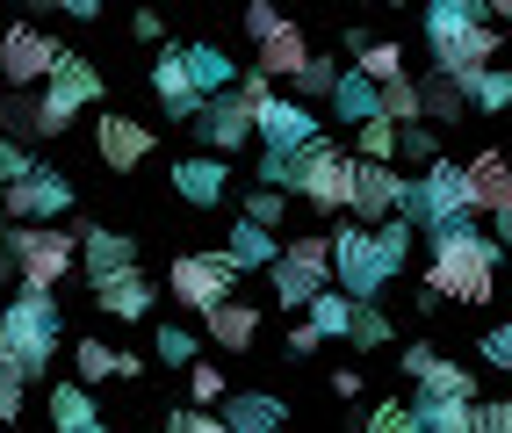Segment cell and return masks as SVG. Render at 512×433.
<instances>
[{
  "label": "cell",
  "mask_w": 512,
  "mask_h": 433,
  "mask_svg": "<svg viewBox=\"0 0 512 433\" xmlns=\"http://www.w3.org/2000/svg\"><path fill=\"white\" fill-rule=\"evenodd\" d=\"M426 51H433V73L469 94L498 65L505 37H498V22H491L484 0H433V8H426Z\"/></svg>",
  "instance_id": "obj_1"
},
{
  "label": "cell",
  "mask_w": 512,
  "mask_h": 433,
  "mask_svg": "<svg viewBox=\"0 0 512 433\" xmlns=\"http://www.w3.org/2000/svg\"><path fill=\"white\" fill-rule=\"evenodd\" d=\"M433 260H426V289L440 296V304H491L498 296V239H484V231H440V239H426Z\"/></svg>",
  "instance_id": "obj_2"
},
{
  "label": "cell",
  "mask_w": 512,
  "mask_h": 433,
  "mask_svg": "<svg viewBox=\"0 0 512 433\" xmlns=\"http://www.w3.org/2000/svg\"><path fill=\"white\" fill-rule=\"evenodd\" d=\"M58 332H65V311L58 296H37V289H15L8 304H0V354L15 361V369L37 383L58 354Z\"/></svg>",
  "instance_id": "obj_3"
},
{
  "label": "cell",
  "mask_w": 512,
  "mask_h": 433,
  "mask_svg": "<svg viewBox=\"0 0 512 433\" xmlns=\"http://www.w3.org/2000/svg\"><path fill=\"white\" fill-rule=\"evenodd\" d=\"M397 217H404V224H419L426 239H440V231H469V217H476L469 166H455V159L426 166V174L412 181V195H404V210H397Z\"/></svg>",
  "instance_id": "obj_4"
},
{
  "label": "cell",
  "mask_w": 512,
  "mask_h": 433,
  "mask_svg": "<svg viewBox=\"0 0 512 433\" xmlns=\"http://www.w3.org/2000/svg\"><path fill=\"white\" fill-rule=\"evenodd\" d=\"M267 289H275L282 311H311L332 282V231H296V239L282 246V260L267 268Z\"/></svg>",
  "instance_id": "obj_5"
},
{
  "label": "cell",
  "mask_w": 512,
  "mask_h": 433,
  "mask_svg": "<svg viewBox=\"0 0 512 433\" xmlns=\"http://www.w3.org/2000/svg\"><path fill=\"white\" fill-rule=\"evenodd\" d=\"M8 253H15L22 289L58 296V282L80 268V231H58V224H15V231H8Z\"/></svg>",
  "instance_id": "obj_6"
},
{
  "label": "cell",
  "mask_w": 512,
  "mask_h": 433,
  "mask_svg": "<svg viewBox=\"0 0 512 433\" xmlns=\"http://www.w3.org/2000/svg\"><path fill=\"white\" fill-rule=\"evenodd\" d=\"M332 275L354 304H375V296L397 282V260L383 253V231L375 224H339L332 231Z\"/></svg>",
  "instance_id": "obj_7"
},
{
  "label": "cell",
  "mask_w": 512,
  "mask_h": 433,
  "mask_svg": "<svg viewBox=\"0 0 512 433\" xmlns=\"http://www.w3.org/2000/svg\"><path fill=\"white\" fill-rule=\"evenodd\" d=\"M73 58L51 29H37V22H8L0 29V87L8 94H29V87H51V73Z\"/></svg>",
  "instance_id": "obj_8"
},
{
  "label": "cell",
  "mask_w": 512,
  "mask_h": 433,
  "mask_svg": "<svg viewBox=\"0 0 512 433\" xmlns=\"http://www.w3.org/2000/svg\"><path fill=\"white\" fill-rule=\"evenodd\" d=\"M238 282H246V275H238V260H231L224 246H217V253H181L174 268H166V296L188 304V311H202V318L224 311Z\"/></svg>",
  "instance_id": "obj_9"
},
{
  "label": "cell",
  "mask_w": 512,
  "mask_h": 433,
  "mask_svg": "<svg viewBox=\"0 0 512 433\" xmlns=\"http://www.w3.org/2000/svg\"><path fill=\"white\" fill-rule=\"evenodd\" d=\"M296 195H303L311 210H325V217H354V152H339L332 138L303 145V181H296Z\"/></svg>",
  "instance_id": "obj_10"
},
{
  "label": "cell",
  "mask_w": 512,
  "mask_h": 433,
  "mask_svg": "<svg viewBox=\"0 0 512 433\" xmlns=\"http://www.w3.org/2000/svg\"><path fill=\"white\" fill-rule=\"evenodd\" d=\"M94 102H101V73L73 51V58L51 73V87H44V130H51V138H65V130H73V116L94 109Z\"/></svg>",
  "instance_id": "obj_11"
},
{
  "label": "cell",
  "mask_w": 512,
  "mask_h": 433,
  "mask_svg": "<svg viewBox=\"0 0 512 433\" xmlns=\"http://www.w3.org/2000/svg\"><path fill=\"white\" fill-rule=\"evenodd\" d=\"M0 203H8V217H15V224H65V217L80 210V195H73V181H65V174H51V166H44L37 181L0 188Z\"/></svg>",
  "instance_id": "obj_12"
},
{
  "label": "cell",
  "mask_w": 512,
  "mask_h": 433,
  "mask_svg": "<svg viewBox=\"0 0 512 433\" xmlns=\"http://www.w3.org/2000/svg\"><path fill=\"white\" fill-rule=\"evenodd\" d=\"M94 152H101V166L109 174H138V166L152 159V130L138 123V116H94Z\"/></svg>",
  "instance_id": "obj_13"
},
{
  "label": "cell",
  "mask_w": 512,
  "mask_h": 433,
  "mask_svg": "<svg viewBox=\"0 0 512 433\" xmlns=\"http://www.w3.org/2000/svg\"><path fill=\"white\" fill-rule=\"evenodd\" d=\"M404 195H412V181H404L397 166L354 159V217H361V224H390V217L404 210Z\"/></svg>",
  "instance_id": "obj_14"
},
{
  "label": "cell",
  "mask_w": 512,
  "mask_h": 433,
  "mask_svg": "<svg viewBox=\"0 0 512 433\" xmlns=\"http://www.w3.org/2000/svg\"><path fill=\"white\" fill-rule=\"evenodd\" d=\"M253 130H260V145H267V152H303V145H318V138H325L318 116L303 109V102H282V94L253 109Z\"/></svg>",
  "instance_id": "obj_15"
},
{
  "label": "cell",
  "mask_w": 512,
  "mask_h": 433,
  "mask_svg": "<svg viewBox=\"0 0 512 433\" xmlns=\"http://www.w3.org/2000/svg\"><path fill=\"white\" fill-rule=\"evenodd\" d=\"M80 268L94 275V289L123 275V268H138V239L130 231H109V224H80Z\"/></svg>",
  "instance_id": "obj_16"
},
{
  "label": "cell",
  "mask_w": 512,
  "mask_h": 433,
  "mask_svg": "<svg viewBox=\"0 0 512 433\" xmlns=\"http://www.w3.org/2000/svg\"><path fill=\"white\" fill-rule=\"evenodd\" d=\"M195 130H202V145H210L217 159H231L238 145H253V138H260V130H253V109L238 102V94H217V102L202 109V123H195Z\"/></svg>",
  "instance_id": "obj_17"
},
{
  "label": "cell",
  "mask_w": 512,
  "mask_h": 433,
  "mask_svg": "<svg viewBox=\"0 0 512 433\" xmlns=\"http://www.w3.org/2000/svg\"><path fill=\"white\" fill-rule=\"evenodd\" d=\"M224 188H231V159L217 152H195V159H174V195L195 210H217L224 203Z\"/></svg>",
  "instance_id": "obj_18"
},
{
  "label": "cell",
  "mask_w": 512,
  "mask_h": 433,
  "mask_svg": "<svg viewBox=\"0 0 512 433\" xmlns=\"http://www.w3.org/2000/svg\"><path fill=\"white\" fill-rule=\"evenodd\" d=\"M152 94L166 102V116H174V123H202V109H210V102L195 94L188 58H181V51H159V58H152Z\"/></svg>",
  "instance_id": "obj_19"
},
{
  "label": "cell",
  "mask_w": 512,
  "mask_h": 433,
  "mask_svg": "<svg viewBox=\"0 0 512 433\" xmlns=\"http://www.w3.org/2000/svg\"><path fill=\"white\" fill-rule=\"evenodd\" d=\"M94 304L109 311L116 325H138V318H152L159 289H152V275H145V268H123V275H109V282L94 289Z\"/></svg>",
  "instance_id": "obj_20"
},
{
  "label": "cell",
  "mask_w": 512,
  "mask_h": 433,
  "mask_svg": "<svg viewBox=\"0 0 512 433\" xmlns=\"http://www.w3.org/2000/svg\"><path fill=\"white\" fill-rule=\"evenodd\" d=\"M202 325H210V347H224V354H253L267 311H260V304H246V296H231V304H224V311H210Z\"/></svg>",
  "instance_id": "obj_21"
},
{
  "label": "cell",
  "mask_w": 512,
  "mask_h": 433,
  "mask_svg": "<svg viewBox=\"0 0 512 433\" xmlns=\"http://www.w3.org/2000/svg\"><path fill=\"white\" fill-rule=\"evenodd\" d=\"M311 58H318V51H311V37H303L296 22H282L275 37H267V44L253 51V73H267V80H296Z\"/></svg>",
  "instance_id": "obj_22"
},
{
  "label": "cell",
  "mask_w": 512,
  "mask_h": 433,
  "mask_svg": "<svg viewBox=\"0 0 512 433\" xmlns=\"http://www.w3.org/2000/svg\"><path fill=\"white\" fill-rule=\"evenodd\" d=\"M469 195H476L484 217H505L512 210V159L505 152H476L469 159Z\"/></svg>",
  "instance_id": "obj_23"
},
{
  "label": "cell",
  "mask_w": 512,
  "mask_h": 433,
  "mask_svg": "<svg viewBox=\"0 0 512 433\" xmlns=\"http://www.w3.org/2000/svg\"><path fill=\"white\" fill-rule=\"evenodd\" d=\"M282 419H289V405H282V397H267V390L224 397V433H282Z\"/></svg>",
  "instance_id": "obj_24"
},
{
  "label": "cell",
  "mask_w": 512,
  "mask_h": 433,
  "mask_svg": "<svg viewBox=\"0 0 512 433\" xmlns=\"http://www.w3.org/2000/svg\"><path fill=\"white\" fill-rule=\"evenodd\" d=\"M51 433H109L94 412V390L73 376V383H51Z\"/></svg>",
  "instance_id": "obj_25"
},
{
  "label": "cell",
  "mask_w": 512,
  "mask_h": 433,
  "mask_svg": "<svg viewBox=\"0 0 512 433\" xmlns=\"http://www.w3.org/2000/svg\"><path fill=\"white\" fill-rule=\"evenodd\" d=\"M412 383H419V397H440V405H484V397H476V376L462 361H448V354H433Z\"/></svg>",
  "instance_id": "obj_26"
},
{
  "label": "cell",
  "mask_w": 512,
  "mask_h": 433,
  "mask_svg": "<svg viewBox=\"0 0 512 433\" xmlns=\"http://www.w3.org/2000/svg\"><path fill=\"white\" fill-rule=\"evenodd\" d=\"M181 58H188V80H195L202 102H217V94H231V87H238V58H224L217 44H188Z\"/></svg>",
  "instance_id": "obj_27"
},
{
  "label": "cell",
  "mask_w": 512,
  "mask_h": 433,
  "mask_svg": "<svg viewBox=\"0 0 512 433\" xmlns=\"http://www.w3.org/2000/svg\"><path fill=\"white\" fill-rule=\"evenodd\" d=\"M224 253L238 260V275H267V268H275V260H282V239H275V231H260V224H246V217H238L231 224V239H224Z\"/></svg>",
  "instance_id": "obj_28"
},
{
  "label": "cell",
  "mask_w": 512,
  "mask_h": 433,
  "mask_svg": "<svg viewBox=\"0 0 512 433\" xmlns=\"http://www.w3.org/2000/svg\"><path fill=\"white\" fill-rule=\"evenodd\" d=\"M332 116H339V123H354V130H361V123H375V116H383V87L361 80L354 65H347V80L332 87Z\"/></svg>",
  "instance_id": "obj_29"
},
{
  "label": "cell",
  "mask_w": 512,
  "mask_h": 433,
  "mask_svg": "<svg viewBox=\"0 0 512 433\" xmlns=\"http://www.w3.org/2000/svg\"><path fill=\"white\" fill-rule=\"evenodd\" d=\"M0 138H8V145L51 138V130H44V94H8V102H0Z\"/></svg>",
  "instance_id": "obj_30"
},
{
  "label": "cell",
  "mask_w": 512,
  "mask_h": 433,
  "mask_svg": "<svg viewBox=\"0 0 512 433\" xmlns=\"http://www.w3.org/2000/svg\"><path fill=\"white\" fill-rule=\"evenodd\" d=\"M383 123H397V130H419V123H426V87H419V73H404V80L383 87Z\"/></svg>",
  "instance_id": "obj_31"
},
{
  "label": "cell",
  "mask_w": 512,
  "mask_h": 433,
  "mask_svg": "<svg viewBox=\"0 0 512 433\" xmlns=\"http://www.w3.org/2000/svg\"><path fill=\"white\" fill-rule=\"evenodd\" d=\"M419 433H476V405H440V397H412Z\"/></svg>",
  "instance_id": "obj_32"
},
{
  "label": "cell",
  "mask_w": 512,
  "mask_h": 433,
  "mask_svg": "<svg viewBox=\"0 0 512 433\" xmlns=\"http://www.w3.org/2000/svg\"><path fill=\"white\" fill-rule=\"evenodd\" d=\"M390 340H397L390 311H383V304H354V332H347V347H361V354H383Z\"/></svg>",
  "instance_id": "obj_33"
},
{
  "label": "cell",
  "mask_w": 512,
  "mask_h": 433,
  "mask_svg": "<svg viewBox=\"0 0 512 433\" xmlns=\"http://www.w3.org/2000/svg\"><path fill=\"white\" fill-rule=\"evenodd\" d=\"M311 325L325 332V340H347V332H354V296L347 289H325L318 304H311Z\"/></svg>",
  "instance_id": "obj_34"
},
{
  "label": "cell",
  "mask_w": 512,
  "mask_h": 433,
  "mask_svg": "<svg viewBox=\"0 0 512 433\" xmlns=\"http://www.w3.org/2000/svg\"><path fill=\"white\" fill-rule=\"evenodd\" d=\"M397 138H404V130L375 116V123H361V130H354V159H368V166H390V159H397Z\"/></svg>",
  "instance_id": "obj_35"
},
{
  "label": "cell",
  "mask_w": 512,
  "mask_h": 433,
  "mask_svg": "<svg viewBox=\"0 0 512 433\" xmlns=\"http://www.w3.org/2000/svg\"><path fill=\"white\" fill-rule=\"evenodd\" d=\"M339 80H347V65H339V58H311L289 87L303 94V102H332V87H339Z\"/></svg>",
  "instance_id": "obj_36"
},
{
  "label": "cell",
  "mask_w": 512,
  "mask_h": 433,
  "mask_svg": "<svg viewBox=\"0 0 512 433\" xmlns=\"http://www.w3.org/2000/svg\"><path fill=\"white\" fill-rule=\"evenodd\" d=\"M354 73H361V80H375V87L404 80V44H368V51L354 58Z\"/></svg>",
  "instance_id": "obj_37"
},
{
  "label": "cell",
  "mask_w": 512,
  "mask_h": 433,
  "mask_svg": "<svg viewBox=\"0 0 512 433\" xmlns=\"http://www.w3.org/2000/svg\"><path fill=\"white\" fill-rule=\"evenodd\" d=\"M419 87H426V123H462L469 94H462L455 80H440V73H433V80H419Z\"/></svg>",
  "instance_id": "obj_38"
},
{
  "label": "cell",
  "mask_w": 512,
  "mask_h": 433,
  "mask_svg": "<svg viewBox=\"0 0 512 433\" xmlns=\"http://www.w3.org/2000/svg\"><path fill=\"white\" fill-rule=\"evenodd\" d=\"M73 369H80L87 390L109 383V376H116V347H109V340H80V347H73Z\"/></svg>",
  "instance_id": "obj_39"
},
{
  "label": "cell",
  "mask_w": 512,
  "mask_h": 433,
  "mask_svg": "<svg viewBox=\"0 0 512 433\" xmlns=\"http://www.w3.org/2000/svg\"><path fill=\"white\" fill-rule=\"evenodd\" d=\"M469 109H484V116H505L512 109V73H505V65H491V73L469 87Z\"/></svg>",
  "instance_id": "obj_40"
},
{
  "label": "cell",
  "mask_w": 512,
  "mask_h": 433,
  "mask_svg": "<svg viewBox=\"0 0 512 433\" xmlns=\"http://www.w3.org/2000/svg\"><path fill=\"white\" fill-rule=\"evenodd\" d=\"M282 217H289V195H282V188H253V195H246V224L282 231Z\"/></svg>",
  "instance_id": "obj_41"
},
{
  "label": "cell",
  "mask_w": 512,
  "mask_h": 433,
  "mask_svg": "<svg viewBox=\"0 0 512 433\" xmlns=\"http://www.w3.org/2000/svg\"><path fill=\"white\" fill-rule=\"evenodd\" d=\"M159 361H166V369H195V361H202V347H195V332H181V325H166L159 332Z\"/></svg>",
  "instance_id": "obj_42"
},
{
  "label": "cell",
  "mask_w": 512,
  "mask_h": 433,
  "mask_svg": "<svg viewBox=\"0 0 512 433\" xmlns=\"http://www.w3.org/2000/svg\"><path fill=\"white\" fill-rule=\"evenodd\" d=\"M22 397H29V376L15 369L8 354H0V426H15V419H22Z\"/></svg>",
  "instance_id": "obj_43"
},
{
  "label": "cell",
  "mask_w": 512,
  "mask_h": 433,
  "mask_svg": "<svg viewBox=\"0 0 512 433\" xmlns=\"http://www.w3.org/2000/svg\"><path fill=\"white\" fill-rule=\"evenodd\" d=\"M37 174H44V166L29 159V145H8V138H0V188H22V181H37Z\"/></svg>",
  "instance_id": "obj_44"
},
{
  "label": "cell",
  "mask_w": 512,
  "mask_h": 433,
  "mask_svg": "<svg viewBox=\"0 0 512 433\" xmlns=\"http://www.w3.org/2000/svg\"><path fill=\"white\" fill-rule=\"evenodd\" d=\"M217 397H224V369H217V361H195V369H188V405L210 412Z\"/></svg>",
  "instance_id": "obj_45"
},
{
  "label": "cell",
  "mask_w": 512,
  "mask_h": 433,
  "mask_svg": "<svg viewBox=\"0 0 512 433\" xmlns=\"http://www.w3.org/2000/svg\"><path fill=\"white\" fill-rule=\"evenodd\" d=\"M361 433H419V412L390 397V405H375V412H368V426H361Z\"/></svg>",
  "instance_id": "obj_46"
},
{
  "label": "cell",
  "mask_w": 512,
  "mask_h": 433,
  "mask_svg": "<svg viewBox=\"0 0 512 433\" xmlns=\"http://www.w3.org/2000/svg\"><path fill=\"white\" fill-rule=\"evenodd\" d=\"M397 152H404V159H419V166H440V130H433V123L404 130V138H397Z\"/></svg>",
  "instance_id": "obj_47"
},
{
  "label": "cell",
  "mask_w": 512,
  "mask_h": 433,
  "mask_svg": "<svg viewBox=\"0 0 512 433\" xmlns=\"http://www.w3.org/2000/svg\"><path fill=\"white\" fill-rule=\"evenodd\" d=\"M166 433H224V412H202V405H181V412H166Z\"/></svg>",
  "instance_id": "obj_48"
},
{
  "label": "cell",
  "mask_w": 512,
  "mask_h": 433,
  "mask_svg": "<svg viewBox=\"0 0 512 433\" xmlns=\"http://www.w3.org/2000/svg\"><path fill=\"white\" fill-rule=\"evenodd\" d=\"M318 347H325V332H318L311 318H303V325H289V340H282V354H289V361H311Z\"/></svg>",
  "instance_id": "obj_49"
},
{
  "label": "cell",
  "mask_w": 512,
  "mask_h": 433,
  "mask_svg": "<svg viewBox=\"0 0 512 433\" xmlns=\"http://www.w3.org/2000/svg\"><path fill=\"white\" fill-rule=\"evenodd\" d=\"M275 29H282V15L267 8V0H253V8H246V37H253V51H260L267 37H275Z\"/></svg>",
  "instance_id": "obj_50"
},
{
  "label": "cell",
  "mask_w": 512,
  "mask_h": 433,
  "mask_svg": "<svg viewBox=\"0 0 512 433\" xmlns=\"http://www.w3.org/2000/svg\"><path fill=\"white\" fill-rule=\"evenodd\" d=\"M484 361H491V369H512V318L484 332Z\"/></svg>",
  "instance_id": "obj_51"
},
{
  "label": "cell",
  "mask_w": 512,
  "mask_h": 433,
  "mask_svg": "<svg viewBox=\"0 0 512 433\" xmlns=\"http://www.w3.org/2000/svg\"><path fill=\"white\" fill-rule=\"evenodd\" d=\"M476 433H512V397L505 405H476Z\"/></svg>",
  "instance_id": "obj_52"
},
{
  "label": "cell",
  "mask_w": 512,
  "mask_h": 433,
  "mask_svg": "<svg viewBox=\"0 0 512 433\" xmlns=\"http://www.w3.org/2000/svg\"><path fill=\"white\" fill-rule=\"evenodd\" d=\"M130 37H138V44H159V15H152V8L130 15Z\"/></svg>",
  "instance_id": "obj_53"
},
{
  "label": "cell",
  "mask_w": 512,
  "mask_h": 433,
  "mask_svg": "<svg viewBox=\"0 0 512 433\" xmlns=\"http://www.w3.org/2000/svg\"><path fill=\"white\" fill-rule=\"evenodd\" d=\"M397 361H404V376H419V369H426V361H433V340H419V347H404Z\"/></svg>",
  "instance_id": "obj_54"
},
{
  "label": "cell",
  "mask_w": 512,
  "mask_h": 433,
  "mask_svg": "<svg viewBox=\"0 0 512 433\" xmlns=\"http://www.w3.org/2000/svg\"><path fill=\"white\" fill-rule=\"evenodd\" d=\"M332 397H361V369H339L332 376Z\"/></svg>",
  "instance_id": "obj_55"
},
{
  "label": "cell",
  "mask_w": 512,
  "mask_h": 433,
  "mask_svg": "<svg viewBox=\"0 0 512 433\" xmlns=\"http://www.w3.org/2000/svg\"><path fill=\"white\" fill-rule=\"evenodd\" d=\"M8 282L22 289V275H15V253H8V246H0V289H8Z\"/></svg>",
  "instance_id": "obj_56"
},
{
  "label": "cell",
  "mask_w": 512,
  "mask_h": 433,
  "mask_svg": "<svg viewBox=\"0 0 512 433\" xmlns=\"http://www.w3.org/2000/svg\"><path fill=\"white\" fill-rule=\"evenodd\" d=\"M484 8H491V22H512V0H484Z\"/></svg>",
  "instance_id": "obj_57"
},
{
  "label": "cell",
  "mask_w": 512,
  "mask_h": 433,
  "mask_svg": "<svg viewBox=\"0 0 512 433\" xmlns=\"http://www.w3.org/2000/svg\"><path fill=\"white\" fill-rule=\"evenodd\" d=\"M491 224H498V246H512V210H505V217H491Z\"/></svg>",
  "instance_id": "obj_58"
},
{
  "label": "cell",
  "mask_w": 512,
  "mask_h": 433,
  "mask_svg": "<svg viewBox=\"0 0 512 433\" xmlns=\"http://www.w3.org/2000/svg\"><path fill=\"white\" fill-rule=\"evenodd\" d=\"M8 231H15V217H8V203H0V246H8Z\"/></svg>",
  "instance_id": "obj_59"
}]
</instances>
